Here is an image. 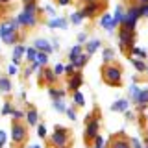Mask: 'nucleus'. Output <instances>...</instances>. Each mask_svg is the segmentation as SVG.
Returning a JSON list of instances; mask_svg holds the SVG:
<instances>
[{"instance_id": "3c124183", "label": "nucleus", "mask_w": 148, "mask_h": 148, "mask_svg": "<svg viewBox=\"0 0 148 148\" xmlns=\"http://www.w3.org/2000/svg\"><path fill=\"white\" fill-rule=\"evenodd\" d=\"M92 2H98V0H80V4H83V6L85 4H92Z\"/></svg>"}, {"instance_id": "a19ab883", "label": "nucleus", "mask_w": 148, "mask_h": 148, "mask_svg": "<svg viewBox=\"0 0 148 148\" xmlns=\"http://www.w3.org/2000/svg\"><path fill=\"white\" fill-rule=\"evenodd\" d=\"M6 139H8L6 132H4V130H0V148H4V146H6Z\"/></svg>"}, {"instance_id": "8fccbe9b", "label": "nucleus", "mask_w": 148, "mask_h": 148, "mask_svg": "<svg viewBox=\"0 0 148 148\" xmlns=\"http://www.w3.org/2000/svg\"><path fill=\"white\" fill-rule=\"evenodd\" d=\"M124 113H126V119H128V120L135 119V115H133V113H132V111H130V109H128V111H124Z\"/></svg>"}, {"instance_id": "473e14b6", "label": "nucleus", "mask_w": 148, "mask_h": 148, "mask_svg": "<svg viewBox=\"0 0 148 148\" xmlns=\"http://www.w3.org/2000/svg\"><path fill=\"white\" fill-rule=\"evenodd\" d=\"M128 92H130V98H133V102H135L137 96H139V92H141V87H139V85H132Z\"/></svg>"}, {"instance_id": "f3484780", "label": "nucleus", "mask_w": 148, "mask_h": 148, "mask_svg": "<svg viewBox=\"0 0 148 148\" xmlns=\"http://www.w3.org/2000/svg\"><path fill=\"white\" fill-rule=\"evenodd\" d=\"M48 95H50V98H52V100H63L65 95H67V91L59 89V87L56 85V87H48Z\"/></svg>"}, {"instance_id": "72a5a7b5", "label": "nucleus", "mask_w": 148, "mask_h": 148, "mask_svg": "<svg viewBox=\"0 0 148 148\" xmlns=\"http://www.w3.org/2000/svg\"><path fill=\"white\" fill-rule=\"evenodd\" d=\"M54 109L59 111V113H65V111H67V106H65L63 100H54Z\"/></svg>"}, {"instance_id": "6e6d98bb", "label": "nucleus", "mask_w": 148, "mask_h": 148, "mask_svg": "<svg viewBox=\"0 0 148 148\" xmlns=\"http://www.w3.org/2000/svg\"><path fill=\"white\" fill-rule=\"evenodd\" d=\"M28 148H41L39 145H32V146H28Z\"/></svg>"}, {"instance_id": "5701e85b", "label": "nucleus", "mask_w": 148, "mask_h": 148, "mask_svg": "<svg viewBox=\"0 0 148 148\" xmlns=\"http://www.w3.org/2000/svg\"><path fill=\"white\" fill-rule=\"evenodd\" d=\"M83 54V45H74L71 50H69V59H71V63L74 61L76 58H80Z\"/></svg>"}, {"instance_id": "bb28decb", "label": "nucleus", "mask_w": 148, "mask_h": 148, "mask_svg": "<svg viewBox=\"0 0 148 148\" xmlns=\"http://www.w3.org/2000/svg\"><path fill=\"white\" fill-rule=\"evenodd\" d=\"M130 61H132V65L137 69L139 72H146V63L143 61V59H137V58H130Z\"/></svg>"}, {"instance_id": "2f4dec72", "label": "nucleus", "mask_w": 148, "mask_h": 148, "mask_svg": "<svg viewBox=\"0 0 148 148\" xmlns=\"http://www.w3.org/2000/svg\"><path fill=\"white\" fill-rule=\"evenodd\" d=\"M135 56H139L141 59H145V58H146V52H145V50H141L139 46H133V50H132V54H130V58H135Z\"/></svg>"}, {"instance_id": "2eb2a0df", "label": "nucleus", "mask_w": 148, "mask_h": 148, "mask_svg": "<svg viewBox=\"0 0 148 148\" xmlns=\"http://www.w3.org/2000/svg\"><path fill=\"white\" fill-rule=\"evenodd\" d=\"M34 48L37 50V52H45V54H52V50H54V46L48 43L46 39H37L35 43H34Z\"/></svg>"}, {"instance_id": "9d476101", "label": "nucleus", "mask_w": 148, "mask_h": 148, "mask_svg": "<svg viewBox=\"0 0 148 148\" xmlns=\"http://www.w3.org/2000/svg\"><path fill=\"white\" fill-rule=\"evenodd\" d=\"M82 85H83V74H82V71H74V74H71V76L67 78V89H69V92L72 95V92L80 91Z\"/></svg>"}, {"instance_id": "393cba45", "label": "nucleus", "mask_w": 148, "mask_h": 148, "mask_svg": "<svg viewBox=\"0 0 148 148\" xmlns=\"http://www.w3.org/2000/svg\"><path fill=\"white\" fill-rule=\"evenodd\" d=\"M137 106H148V89H141V92H139L137 100H135Z\"/></svg>"}, {"instance_id": "7ed1b4c3", "label": "nucleus", "mask_w": 148, "mask_h": 148, "mask_svg": "<svg viewBox=\"0 0 148 148\" xmlns=\"http://www.w3.org/2000/svg\"><path fill=\"white\" fill-rule=\"evenodd\" d=\"M46 139H48L50 148H67V146L72 145V130L58 124L54 128V133H50Z\"/></svg>"}, {"instance_id": "5fc2aeb1", "label": "nucleus", "mask_w": 148, "mask_h": 148, "mask_svg": "<svg viewBox=\"0 0 148 148\" xmlns=\"http://www.w3.org/2000/svg\"><path fill=\"white\" fill-rule=\"evenodd\" d=\"M24 4H28V2H37V0H22Z\"/></svg>"}, {"instance_id": "37998d69", "label": "nucleus", "mask_w": 148, "mask_h": 148, "mask_svg": "<svg viewBox=\"0 0 148 148\" xmlns=\"http://www.w3.org/2000/svg\"><path fill=\"white\" fill-rule=\"evenodd\" d=\"M141 17H146V18H148V4L141 6Z\"/></svg>"}, {"instance_id": "c85d7f7f", "label": "nucleus", "mask_w": 148, "mask_h": 148, "mask_svg": "<svg viewBox=\"0 0 148 148\" xmlns=\"http://www.w3.org/2000/svg\"><path fill=\"white\" fill-rule=\"evenodd\" d=\"M35 63H39V67H46V63H48V54L45 52H37V59Z\"/></svg>"}, {"instance_id": "ddd939ff", "label": "nucleus", "mask_w": 148, "mask_h": 148, "mask_svg": "<svg viewBox=\"0 0 148 148\" xmlns=\"http://www.w3.org/2000/svg\"><path fill=\"white\" fill-rule=\"evenodd\" d=\"M100 24H102V28H104V30H108V32H113L115 28L119 26L117 22L113 21V15H109L108 11H106L104 15H102V18H100Z\"/></svg>"}, {"instance_id": "9b49d317", "label": "nucleus", "mask_w": 148, "mask_h": 148, "mask_svg": "<svg viewBox=\"0 0 148 148\" xmlns=\"http://www.w3.org/2000/svg\"><path fill=\"white\" fill-rule=\"evenodd\" d=\"M17 21H18V24H21V28H24V30H32V28L37 26L39 17H32V15H28V13L21 11V13L17 15Z\"/></svg>"}, {"instance_id": "864d4df0", "label": "nucleus", "mask_w": 148, "mask_h": 148, "mask_svg": "<svg viewBox=\"0 0 148 148\" xmlns=\"http://www.w3.org/2000/svg\"><path fill=\"white\" fill-rule=\"evenodd\" d=\"M139 6H145V4H148V0H137Z\"/></svg>"}, {"instance_id": "423d86ee", "label": "nucleus", "mask_w": 148, "mask_h": 148, "mask_svg": "<svg viewBox=\"0 0 148 148\" xmlns=\"http://www.w3.org/2000/svg\"><path fill=\"white\" fill-rule=\"evenodd\" d=\"M108 6H109V0H98V2H92V4H85L80 11H82L83 18L92 21V18H96L98 15H104L106 9H108Z\"/></svg>"}, {"instance_id": "13d9d810", "label": "nucleus", "mask_w": 148, "mask_h": 148, "mask_svg": "<svg viewBox=\"0 0 148 148\" xmlns=\"http://www.w3.org/2000/svg\"><path fill=\"white\" fill-rule=\"evenodd\" d=\"M146 72H148V65H146Z\"/></svg>"}, {"instance_id": "aec40b11", "label": "nucleus", "mask_w": 148, "mask_h": 148, "mask_svg": "<svg viewBox=\"0 0 148 148\" xmlns=\"http://www.w3.org/2000/svg\"><path fill=\"white\" fill-rule=\"evenodd\" d=\"M87 63H89V56H87L85 52H83L80 58H76V59L72 61V65H74V69H76V71H82V69L85 67Z\"/></svg>"}, {"instance_id": "4be33fe9", "label": "nucleus", "mask_w": 148, "mask_h": 148, "mask_svg": "<svg viewBox=\"0 0 148 148\" xmlns=\"http://www.w3.org/2000/svg\"><path fill=\"white\" fill-rule=\"evenodd\" d=\"M13 85H11V80H9V76H0V91L2 92H11Z\"/></svg>"}, {"instance_id": "e433bc0d", "label": "nucleus", "mask_w": 148, "mask_h": 148, "mask_svg": "<svg viewBox=\"0 0 148 148\" xmlns=\"http://www.w3.org/2000/svg\"><path fill=\"white\" fill-rule=\"evenodd\" d=\"M65 113H67V117L71 119V120H76V119H78L76 109H74V108H67V111H65Z\"/></svg>"}, {"instance_id": "412c9836", "label": "nucleus", "mask_w": 148, "mask_h": 148, "mask_svg": "<svg viewBox=\"0 0 148 148\" xmlns=\"http://www.w3.org/2000/svg\"><path fill=\"white\" fill-rule=\"evenodd\" d=\"M130 109V102L128 100H117L113 106H111V111H119V113H124V111Z\"/></svg>"}, {"instance_id": "c9c22d12", "label": "nucleus", "mask_w": 148, "mask_h": 148, "mask_svg": "<svg viewBox=\"0 0 148 148\" xmlns=\"http://www.w3.org/2000/svg\"><path fill=\"white\" fill-rule=\"evenodd\" d=\"M24 111H21V109H13V113H11V117L13 119H15V120H22V119H24Z\"/></svg>"}, {"instance_id": "20e7f679", "label": "nucleus", "mask_w": 148, "mask_h": 148, "mask_svg": "<svg viewBox=\"0 0 148 148\" xmlns=\"http://www.w3.org/2000/svg\"><path fill=\"white\" fill-rule=\"evenodd\" d=\"M119 43H120V52L130 58L133 46H135V28H128V26L120 24L119 26Z\"/></svg>"}, {"instance_id": "6e6552de", "label": "nucleus", "mask_w": 148, "mask_h": 148, "mask_svg": "<svg viewBox=\"0 0 148 148\" xmlns=\"http://www.w3.org/2000/svg\"><path fill=\"white\" fill-rule=\"evenodd\" d=\"M59 78L56 76L54 69L50 67H41L39 69V80H37V83H39L41 87L46 85V87H56V83H58Z\"/></svg>"}, {"instance_id": "49530a36", "label": "nucleus", "mask_w": 148, "mask_h": 148, "mask_svg": "<svg viewBox=\"0 0 148 148\" xmlns=\"http://www.w3.org/2000/svg\"><path fill=\"white\" fill-rule=\"evenodd\" d=\"M139 124H141V128L146 126V117H145V115H141V117H139Z\"/></svg>"}, {"instance_id": "dca6fc26", "label": "nucleus", "mask_w": 148, "mask_h": 148, "mask_svg": "<svg viewBox=\"0 0 148 148\" xmlns=\"http://www.w3.org/2000/svg\"><path fill=\"white\" fill-rule=\"evenodd\" d=\"M100 46H102V43H100L98 39H92V41H87V43L83 45V52H85V54H87V56H89V58H91V56L95 54L96 50L100 48Z\"/></svg>"}, {"instance_id": "bf43d9fd", "label": "nucleus", "mask_w": 148, "mask_h": 148, "mask_svg": "<svg viewBox=\"0 0 148 148\" xmlns=\"http://www.w3.org/2000/svg\"><path fill=\"white\" fill-rule=\"evenodd\" d=\"M98 148H104V146H98Z\"/></svg>"}, {"instance_id": "7c9ffc66", "label": "nucleus", "mask_w": 148, "mask_h": 148, "mask_svg": "<svg viewBox=\"0 0 148 148\" xmlns=\"http://www.w3.org/2000/svg\"><path fill=\"white\" fill-rule=\"evenodd\" d=\"M37 135H39L41 139H46V137H48V132H46V126H45L43 122H39V124H37Z\"/></svg>"}, {"instance_id": "a878e982", "label": "nucleus", "mask_w": 148, "mask_h": 148, "mask_svg": "<svg viewBox=\"0 0 148 148\" xmlns=\"http://www.w3.org/2000/svg\"><path fill=\"white\" fill-rule=\"evenodd\" d=\"M102 59H104V63H111L115 59V50L113 48H104L102 50Z\"/></svg>"}, {"instance_id": "de8ad7c7", "label": "nucleus", "mask_w": 148, "mask_h": 148, "mask_svg": "<svg viewBox=\"0 0 148 148\" xmlns=\"http://www.w3.org/2000/svg\"><path fill=\"white\" fill-rule=\"evenodd\" d=\"M132 148H141V143H139V139H132Z\"/></svg>"}, {"instance_id": "a18cd8bd", "label": "nucleus", "mask_w": 148, "mask_h": 148, "mask_svg": "<svg viewBox=\"0 0 148 148\" xmlns=\"http://www.w3.org/2000/svg\"><path fill=\"white\" fill-rule=\"evenodd\" d=\"M78 43H87V34H80V35H78Z\"/></svg>"}, {"instance_id": "4468645a", "label": "nucleus", "mask_w": 148, "mask_h": 148, "mask_svg": "<svg viewBox=\"0 0 148 148\" xmlns=\"http://www.w3.org/2000/svg\"><path fill=\"white\" fill-rule=\"evenodd\" d=\"M24 54H26V46L21 45V43L15 45V48H13V59H11L13 65H18V63H21L22 59H24Z\"/></svg>"}, {"instance_id": "4d7b16f0", "label": "nucleus", "mask_w": 148, "mask_h": 148, "mask_svg": "<svg viewBox=\"0 0 148 148\" xmlns=\"http://www.w3.org/2000/svg\"><path fill=\"white\" fill-rule=\"evenodd\" d=\"M126 2H128V4H132V2H133V0H126Z\"/></svg>"}, {"instance_id": "58836bf2", "label": "nucleus", "mask_w": 148, "mask_h": 148, "mask_svg": "<svg viewBox=\"0 0 148 148\" xmlns=\"http://www.w3.org/2000/svg\"><path fill=\"white\" fill-rule=\"evenodd\" d=\"M98 146H104V137L100 135H96V139H95V143H92V148H98Z\"/></svg>"}, {"instance_id": "cd10ccee", "label": "nucleus", "mask_w": 148, "mask_h": 148, "mask_svg": "<svg viewBox=\"0 0 148 148\" xmlns=\"http://www.w3.org/2000/svg\"><path fill=\"white\" fill-rule=\"evenodd\" d=\"M24 58H26V61H28V63H35V59H37V50L34 48V46L26 48V54H24Z\"/></svg>"}, {"instance_id": "f257e3e1", "label": "nucleus", "mask_w": 148, "mask_h": 148, "mask_svg": "<svg viewBox=\"0 0 148 148\" xmlns=\"http://www.w3.org/2000/svg\"><path fill=\"white\" fill-rule=\"evenodd\" d=\"M18 24L17 17H6L4 21H0V39L6 45H18L21 41V32H18Z\"/></svg>"}, {"instance_id": "4c0bfd02", "label": "nucleus", "mask_w": 148, "mask_h": 148, "mask_svg": "<svg viewBox=\"0 0 148 148\" xmlns=\"http://www.w3.org/2000/svg\"><path fill=\"white\" fill-rule=\"evenodd\" d=\"M18 74V65H9L8 67V76H15Z\"/></svg>"}, {"instance_id": "b1692460", "label": "nucleus", "mask_w": 148, "mask_h": 148, "mask_svg": "<svg viewBox=\"0 0 148 148\" xmlns=\"http://www.w3.org/2000/svg\"><path fill=\"white\" fill-rule=\"evenodd\" d=\"M72 100H74L72 106H76V108H83V106H85V96L82 95V91L72 92Z\"/></svg>"}, {"instance_id": "09e8293b", "label": "nucleus", "mask_w": 148, "mask_h": 148, "mask_svg": "<svg viewBox=\"0 0 148 148\" xmlns=\"http://www.w3.org/2000/svg\"><path fill=\"white\" fill-rule=\"evenodd\" d=\"M43 11H46V13H48V15H52V17L56 15V13H54V9L50 8V6H45V9H43Z\"/></svg>"}, {"instance_id": "603ef678", "label": "nucleus", "mask_w": 148, "mask_h": 148, "mask_svg": "<svg viewBox=\"0 0 148 148\" xmlns=\"http://www.w3.org/2000/svg\"><path fill=\"white\" fill-rule=\"evenodd\" d=\"M13 0H0V6H8V4H11Z\"/></svg>"}, {"instance_id": "0eeeda50", "label": "nucleus", "mask_w": 148, "mask_h": 148, "mask_svg": "<svg viewBox=\"0 0 148 148\" xmlns=\"http://www.w3.org/2000/svg\"><path fill=\"white\" fill-rule=\"evenodd\" d=\"M98 130H100V120L98 119L89 120V122L85 124V132H83V145H85L87 148L92 146L96 135H98Z\"/></svg>"}, {"instance_id": "39448f33", "label": "nucleus", "mask_w": 148, "mask_h": 148, "mask_svg": "<svg viewBox=\"0 0 148 148\" xmlns=\"http://www.w3.org/2000/svg\"><path fill=\"white\" fill-rule=\"evenodd\" d=\"M11 141L13 148H22L28 141V124L22 120H11Z\"/></svg>"}, {"instance_id": "f03ea898", "label": "nucleus", "mask_w": 148, "mask_h": 148, "mask_svg": "<svg viewBox=\"0 0 148 148\" xmlns=\"http://www.w3.org/2000/svg\"><path fill=\"white\" fill-rule=\"evenodd\" d=\"M122 65L117 61H111V63H102L100 74H102V82L109 87H122Z\"/></svg>"}, {"instance_id": "1a4fd4ad", "label": "nucleus", "mask_w": 148, "mask_h": 148, "mask_svg": "<svg viewBox=\"0 0 148 148\" xmlns=\"http://www.w3.org/2000/svg\"><path fill=\"white\" fill-rule=\"evenodd\" d=\"M109 148H132V139L124 132H117L109 139Z\"/></svg>"}, {"instance_id": "79ce46f5", "label": "nucleus", "mask_w": 148, "mask_h": 148, "mask_svg": "<svg viewBox=\"0 0 148 148\" xmlns=\"http://www.w3.org/2000/svg\"><path fill=\"white\" fill-rule=\"evenodd\" d=\"M74 71H76V69H74V65H72V63H69L67 67H65V74H67V78L71 76V74H74Z\"/></svg>"}, {"instance_id": "ea45409f", "label": "nucleus", "mask_w": 148, "mask_h": 148, "mask_svg": "<svg viewBox=\"0 0 148 148\" xmlns=\"http://www.w3.org/2000/svg\"><path fill=\"white\" fill-rule=\"evenodd\" d=\"M54 72H56V76L59 78V76H61V74L65 72V67H63L61 63H58V65H56V67H54Z\"/></svg>"}, {"instance_id": "c03bdc74", "label": "nucleus", "mask_w": 148, "mask_h": 148, "mask_svg": "<svg viewBox=\"0 0 148 148\" xmlns=\"http://www.w3.org/2000/svg\"><path fill=\"white\" fill-rule=\"evenodd\" d=\"M56 4H58V6H71L72 0H56Z\"/></svg>"}, {"instance_id": "f8f14e48", "label": "nucleus", "mask_w": 148, "mask_h": 148, "mask_svg": "<svg viewBox=\"0 0 148 148\" xmlns=\"http://www.w3.org/2000/svg\"><path fill=\"white\" fill-rule=\"evenodd\" d=\"M24 119H26V124H28V126H37V124H39V113H37V109H35L34 104H28V109H26Z\"/></svg>"}, {"instance_id": "f704fd0d", "label": "nucleus", "mask_w": 148, "mask_h": 148, "mask_svg": "<svg viewBox=\"0 0 148 148\" xmlns=\"http://www.w3.org/2000/svg\"><path fill=\"white\" fill-rule=\"evenodd\" d=\"M13 109H15V108H13V106H11V102H6V104H4V108H2V115H11L13 113Z\"/></svg>"}, {"instance_id": "c756f323", "label": "nucleus", "mask_w": 148, "mask_h": 148, "mask_svg": "<svg viewBox=\"0 0 148 148\" xmlns=\"http://www.w3.org/2000/svg\"><path fill=\"white\" fill-rule=\"evenodd\" d=\"M69 21H71L74 26H76V24H80V22L83 21V17H82V11H74V13H71V17H69Z\"/></svg>"}, {"instance_id": "a211bd4d", "label": "nucleus", "mask_w": 148, "mask_h": 148, "mask_svg": "<svg viewBox=\"0 0 148 148\" xmlns=\"http://www.w3.org/2000/svg\"><path fill=\"white\" fill-rule=\"evenodd\" d=\"M46 24H48V28H61V30H67V18H63V17H54L52 21H48Z\"/></svg>"}, {"instance_id": "6ab92c4d", "label": "nucleus", "mask_w": 148, "mask_h": 148, "mask_svg": "<svg viewBox=\"0 0 148 148\" xmlns=\"http://www.w3.org/2000/svg\"><path fill=\"white\" fill-rule=\"evenodd\" d=\"M124 17H126V11H124V6L122 4H119L117 8H115V15H113V21L117 22V24L120 26L124 22Z\"/></svg>"}]
</instances>
